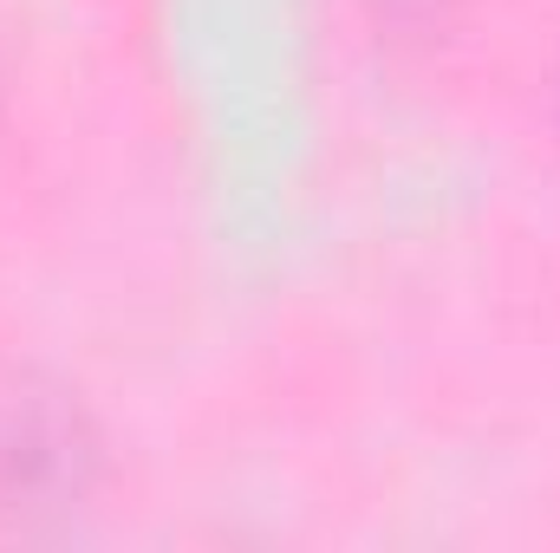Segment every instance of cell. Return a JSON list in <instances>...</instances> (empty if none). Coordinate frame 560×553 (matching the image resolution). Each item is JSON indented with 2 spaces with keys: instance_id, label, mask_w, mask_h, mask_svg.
I'll use <instances>...</instances> for the list:
<instances>
[{
  "instance_id": "cell-1",
  "label": "cell",
  "mask_w": 560,
  "mask_h": 553,
  "mask_svg": "<svg viewBox=\"0 0 560 553\" xmlns=\"http://www.w3.org/2000/svg\"><path fill=\"white\" fill-rule=\"evenodd\" d=\"M372 13H378V26H392V33H430V26H443L450 0H372Z\"/></svg>"
}]
</instances>
